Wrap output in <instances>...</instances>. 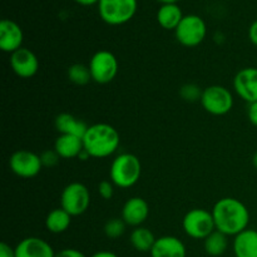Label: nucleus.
I'll list each match as a JSON object with an SVG mask.
<instances>
[{
  "label": "nucleus",
  "mask_w": 257,
  "mask_h": 257,
  "mask_svg": "<svg viewBox=\"0 0 257 257\" xmlns=\"http://www.w3.org/2000/svg\"><path fill=\"white\" fill-rule=\"evenodd\" d=\"M90 257H118L114 252H110V251H98V252L93 253Z\"/></svg>",
  "instance_id": "obj_33"
},
{
  "label": "nucleus",
  "mask_w": 257,
  "mask_h": 257,
  "mask_svg": "<svg viewBox=\"0 0 257 257\" xmlns=\"http://www.w3.org/2000/svg\"><path fill=\"white\" fill-rule=\"evenodd\" d=\"M142 165L140 158L132 153H122L113 160L109 168L110 181L115 187L130 188L140 181Z\"/></svg>",
  "instance_id": "obj_3"
},
{
  "label": "nucleus",
  "mask_w": 257,
  "mask_h": 257,
  "mask_svg": "<svg viewBox=\"0 0 257 257\" xmlns=\"http://www.w3.org/2000/svg\"><path fill=\"white\" fill-rule=\"evenodd\" d=\"M72 216L62 207L54 208L45 217V227L52 233H63L69 228Z\"/></svg>",
  "instance_id": "obj_21"
},
{
  "label": "nucleus",
  "mask_w": 257,
  "mask_h": 257,
  "mask_svg": "<svg viewBox=\"0 0 257 257\" xmlns=\"http://www.w3.org/2000/svg\"><path fill=\"white\" fill-rule=\"evenodd\" d=\"M125 228H127V223L122 220V217H114L105 222L103 231L108 238L115 240V238H119L120 236L124 235Z\"/></svg>",
  "instance_id": "obj_25"
},
{
  "label": "nucleus",
  "mask_w": 257,
  "mask_h": 257,
  "mask_svg": "<svg viewBox=\"0 0 257 257\" xmlns=\"http://www.w3.org/2000/svg\"><path fill=\"white\" fill-rule=\"evenodd\" d=\"M227 237V235L220 232V231H213L210 236H207L203 240V246H205L206 253L212 257L222 256L228 247Z\"/></svg>",
  "instance_id": "obj_23"
},
{
  "label": "nucleus",
  "mask_w": 257,
  "mask_h": 257,
  "mask_svg": "<svg viewBox=\"0 0 257 257\" xmlns=\"http://www.w3.org/2000/svg\"><path fill=\"white\" fill-rule=\"evenodd\" d=\"M73 2H75L79 5H83V7H90V5L98 4L99 0H73Z\"/></svg>",
  "instance_id": "obj_34"
},
{
  "label": "nucleus",
  "mask_w": 257,
  "mask_h": 257,
  "mask_svg": "<svg viewBox=\"0 0 257 257\" xmlns=\"http://www.w3.org/2000/svg\"><path fill=\"white\" fill-rule=\"evenodd\" d=\"M54 125L59 135L77 136V137L80 138L84 137L85 132L89 127L83 120L78 119L77 117H74L70 113H60V114H58L55 117Z\"/></svg>",
  "instance_id": "obj_19"
},
{
  "label": "nucleus",
  "mask_w": 257,
  "mask_h": 257,
  "mask_svg": "<svg viewBox=\"0 0 257 257\" xmlns=\"http://www.w3.org/2000/svg\"><path fill=\"white\" fill-rule=\"evenodd\" d=\"M251 161H252V166L257 170V152H255V155L252 156V160Z\"/></svg>",
  "instance_id": "obj_36"
},
{
  "label": "nucleus",
  "mask_w": 257,
  "mask_h": 257,
  "mask_svg": "<svg viewBox=\"0 0 257 257\" xmlns=\"http://www.w3.org/2000/svg\"><path fill=\"white\" fill-rule=\"evenodd\" d=\"M248 39L253 45L257 47V19L251 23L250 28H248Z\"/></svg>",
  "instance_id": "obj_32"
},
{
  "label": "nucleus",
  "mask_w": 257,
  "mask_h": 257,
  "mask_svg": "<svg viewBox=\"0 0 257 257\" xmlns=\"http://www.w3.org/2000/svg\"><path fill=\"white\" fill-rule=\"evenodd\" d=\"M40 160H42L43 167H54L59 162L60 156L53 148V150H47L40 153Z\"/></svg>",
  "instance_id": "obj_27"
},
{
  "label": "nucleus",
  "mask_w": 257,
  "mask_h": 257,
  "mask_svg": "<svg viewBox=\"0 0 257 257\" xmlns=\"http://www.w3.org/2000/svg\"><path fill=\"white\" fill-rule=\"evenodd\" d=\"M137 0H99L98 13L100 19L109 25H123L133 19L137 13Z\"/></svg>",
  "instance_id": "obj_4"
},
{
  "label": "nucleus",
  "mask_w": 257,
  "mask_h": 257,
  "mask_svg": "<svg viewBox=\"0 0 257 257\" xmlns=\"http://www.w3.org/2000/svg\"><path fill=\"white\" fill-rule=\"evenodd\" d=\"M182 227L186 235L195 240H205L216 230L212 212L205 208H192L185 215Z\"/></svg>",
  "instance_id": "obj_6"
},
{
  "label": "nucleus",
  "mask_w": 257,
  "mask_h": 257,
  "mask_svg": "<svg viewBox=\"0 0 257 257\" xmlns=\"http://www.w3.org/2000/svg\"><path fill=\"white\" fill-rule=\"evenodd\" d=\"M23 42L24 33L20 25L14 20L3 19L0 22V49L12 54L23 48Z\"/></svg>",
  "instance_id": "obj_13"
},
{
  "label": "nucleus",
  "mask_w": 257,
  "mask_h": 257,
  "mask_svg": "<svg viewBox=\"0 0 257 257\" xmlns=\"http://www.w3.org/2000/svg\"><path fill=\"white\" fill-rule=\"evenodd\" d=\"M158 3H161V4H177L180 0H157Z\"/></svg>",
  "instance_id": "obj_35"
},
{
  "label": "nucleus",
  "mask_w": 257,
  "mask_h": 257,
  "mask_svg": "<svg viewBox=\"0 0 257 257\" xmlns=\"http://www.w3.org/2000/svg\"><path fill=\"white\" fill-rule=\"evenodd\" d=\"M68 79L75 85H85L92 80V74L88 65L80 64V63H75V64L70 65L67 70Z\"/></svg>",
  "instance_id": "obj_24"
},
{
  "label": "nucleus",
  "mask_w": 257,
  "mask_h": 257,
  "mask_svg": "<svg viewBox=\"0 0 257 257\" xmlns=\"http://www.w3.org/2000/svg\"><path fill=\"white\" fill-rule=\"evenodd\" d=\"M203 89L200 85L195 84V83H187V84H183L180 88V95L183 100L186 102H200L201 97H202Z\"/></svg>",
  "instance_id": "obj_26"
},
{
  "label": "nucleus",
  "mask_w": 257,
  "mask_h": 257,
  "mask_svg": "<svg viewBox=\"0 0 257 257\" xmlns=\"http://www.w3.org/2000/svg\"><path fill=\"white\" fill-rule=\"evenodd\" d=\"M203 109L212 115H225L233 107V95L230 89L223 85H210L205 88L201 97Z\"/></svg>",
  "instance_id": "obj_9"
},
{
  "label": "nucleus",
  "mask_w": 257,
  "mask_h": 257,
  "mask_svg": "<svg viewBox=\"0 0 257 257\" xmlns=\"http://www.w3.org/2000/svg\"><path fill=\"white\" fill-rule=\"evenodd\" d=\"M119 145V133L108 123H95L89 125L83 137L84 151L93 158L109 157L117 152Z\"/></svg>",
  "instance_id": "obj_2"
},
{
  "label": "nucleus",
  "mask_w": 257,
  "mask_h": 257,
  "mask_svg": "<svg viewBox=\"0 0 257 257\" xmlns=\"http://www.w3.org/2000/svg\"><path fill=\"white\" fill-rule=\"evenodd\" d=\"M216 230L227 236L241 233L248 228L250 211L243 202L233 197H223L213 205L211 210Z\"/></svg>",
  "instance_id": "obj_1"
},
{
  "label": "nucleus",
  "mask_w": 257,
  "mask_h": 257,
  "mask_svg": "<svg viewBox=\"0 0 257 257\" xmlns=\"http://www.w3.org/2000/svg\"><path fill=\"white\" fill-rule=\"evenodd\" d=\"M183 12L178 4H163L157 10V23L166 30H176L181 20L183 19Z\"/></svg>",
  "instance_id": "obj_20"
},
{
  "label": "nucleus",
  "mask_w": 257,
  "mask_h": 257,
  "mask_svg": "<svg viewBox=\"0 0 257 257\" xmlns=\"http://www.w3.org/2000/svg\"><path fill=\"white\" fill-rule=\"evenodd\" d=\"M233 257H235V256H233Z\"/></svg>",
  "instance_id": "obj_37"
},
{
  "label": "nucleus",
  "mask_w": 257,
  "mask_h": 257,
  "mask_svg": "<svg viewBox=\"0 0 257 257\" xmlns=\"http://www.w3.org/2000/svg\"><path fill=\"white\" fill-rule=\"evenodd\" d=\"M17 257H55L52 246L40 237H27L15 246Z\"/></svg>",
  "instance_id": "obj_15"
},
{
  "label": "nucleus",
  "mask_w": 257,
  "mask_h": 257,
  "mask_svg": "<svg viewBox=\"0 0 257 257\" xmlns=\"http://www.w3.org/2000/svg\"><path fill=\"white\" fill-rule=\"evenodd\" d=\"M54 150L57 151L60 158L72 160V158L79 157L84 151L83 138L77 137V136L59 135L54 142Z\"/></svg>",
  "instance_id": "obj_18"
},
{
  "label": "nucleus",
  "mask_w": 257,
  "mask_h": 257,
  "mask_svg": "<svg viewBox=\"0 0 257 257\" xmlns=\"http://www.w3.org/2000/svg\"><path fill=\"white\" fill-rule=\"evenodd\" d=\"M207 35V25L205 20L196 14L183 17L175 30V37L181 45L187 48L198 47Z\"/></svg>",
  "instance_id": "obj_5"
},
{
  "label": "nucleus",
  "mask_w": 257,
  "mask_h": 257,
  "mask_svg": "<svg viewBox=\"0 0 257 257\" xmlns=\"http://www.w3.org/2000/svg\"><path fill=\"white\" fill-rule=\"evenodd\" d=\"M150 216V206L142 197H131L125 201L122 208V220L127 226L140 227L147 221Z\"/></svg>",
  "instance_id": "obj_14"
},
{
  "label": "nucleus",
  "mask_w": 257,
  "mask_h": 257,
  "mask_svg": "<svg viewBox=\"0 0 257 257\" xmlns=\"http://www.w3.org/2000/svg\"><path fill=\"white\" fill-rule=\"evenodd\" d=\"M55 257H87L83 252L75 248H64V250L59 251L55 253Z\"/></svg>",
  "instance_id": "obj_29"
},
{
  "label": "nucleus",
  "mask_w": 257,
  "mask_h": 257,
  "mask_svg": "<svg viewBox=\"0 0 257 257\" xmlns=\"http://www.w3.org/2000/svg\"><path fill=\"white\" fill-rule=\"evenodd\" d=\"M156 240L157 238L155 237L152 231L148 230L147 227H143V226L136 227L130 236L131 245L133 246L135 250L140 251V252H151L153 245L156 243Z\"/></svg>",
  "instance_id": "obj_22"
},
{
  "label": "nucleus",
  "mask_w": 257,
  "mask_h": 257,
  "mask_svg": "<svg viewBox=\"0 0 257 257\" xmlns=\"http://www.w3.org/2000/svg\"><path fill=\"white\" fill-rule=\"evenodd\" d=\"M114 183L110 180H104L98 183V193L103 200H110L114 195Z\"/></svg>",
  "instance_id": "obj_28"
},
{
  "label": "nucleus",
  "mask_w": 257,
  "mask_h": 257,
  "mask_svg": "<svg viewBox=\"0 0 257 257\" xmlns=\"http://www.w3.org/2000/svg\"><path fill=\"white\" fill-rule=\"evenodd\" d=\"M247 117L252 125L257 127V102L250 103L247 107Z\"/></svg>",
  "instance_id": "obj_30"
},
{
  "label": "nucleus",
  "mask_w": 257,
  "mask_h": 257,
  "mask_svg": "<svg viewBox=\"0 0 257 257\" xmlns=\"http://www.w3.org/2000/svg\"><path fill=\"white\" fill-rule=\"evenodd\" d=\"M90 192L85 185L72 182L64 187L60 195V207L72 217L80 216L89 208Z\"/></svg>",
  "instance_id": "obj_8"
},
{
  "label": "nucleus",
  "mask_w": 257,
  "mask_h": 257,
  "mask_svg": "<svg viewBox=\"0 0 257 257\" xmlns=\"http://www.w3.org/2000/svg\"><path fill=\"white\" fill-rule=\"evenodd\" d=\"M0 257H17L15 247L13 248L7 242H2L0 243Z\"/></svg>",
  "instance_id": "obj_31"
},
{
  "label": "nucleus",
  "mask_w": 257,
  "mask_h": 257,
  "mask_svg": "<svg viewBox=\"0 0 257 257\" xmlns=\"http://www.w3.org/2000/svg\"><path fill=\"white\" fill-rule=\"evenodd\" d=\"M93 82L98 84H108L118 74V59L109 50H98L92 55L88 64Z\"/></svg>",
  "instance_id": "obj_7"
},
{
  "label": "nucleus",
  "mask_w": 257,
  "mask_h": 257,
  "mask_svg": "<svg viewBox=\"0 0 257 257\" xmlns=\"http://www.w3.org/2000/svg\"><path fill=\"white\" fill-rule=\"evenodd\" d=\"M233 89L245 102H257V68L247 67L238 70L233 78Z\"/></svg>",
  "instance_id": "obj_12"
},
{
  "label": "nucleus",
  "mask_w": 257,
  "mask_h": 257,
  "mask_svg": "<svg viewBox=\"0 0 257 257\" xmlns=\"http://www.w3.org/2000/svg\"><path fill=\"white\" fill-rule=\"evenodd\" d=\"M9 167L15 176L22 178H33L43 168L40 155L28 150H19L9 158Z\"/></svg>",
  "instance_id": "obj_10"
},
{
  "label": "nucleus",
  "mask_w": 257,
  "mask_h": 257,
  "mask_svg": "<svg viewBox=\"0 0 257 257\" xmlns=\"http://www.w3.org/2000/svg\"><path fill=\"white\" fill-rule=\"evenodd\" d=\"M10 67L18 77L28 79L39 70V59L34 52L23 47L10 54Z\"/></svg>",
  "instance_id": "obj_11"
},
{
  "label": "nucleus",
  "mask_w": 257,
  "mask_h": 257,
  "mask_svg": "<svg viewBox=\"0 0 257 257\" xmlns=\"http://www.w3.org/2000/svg\"><path fill=\"white\" fill-rule=\"evenodd\" d=\"M232 247L235 257H257V230L248 227L236 235Z\"/></svg>",
  "instance_id": "obj_17"
},
{
  "label": "nucleus",
  "mask_w": 257,
  "mask_h": 257,
  "mask_svg": "<svg viewBox=\"0 0 257 257\" xmlns=\"http://www.w3.org/2000/svg\"><path fill=\"white\" fill-rule=\"evenodd\" d=\"M151 257H186L187 251L182 241L176 236H162L156 240Z\"/></svg>",
  "instance_id": "obj_16"
}]
</instances>
